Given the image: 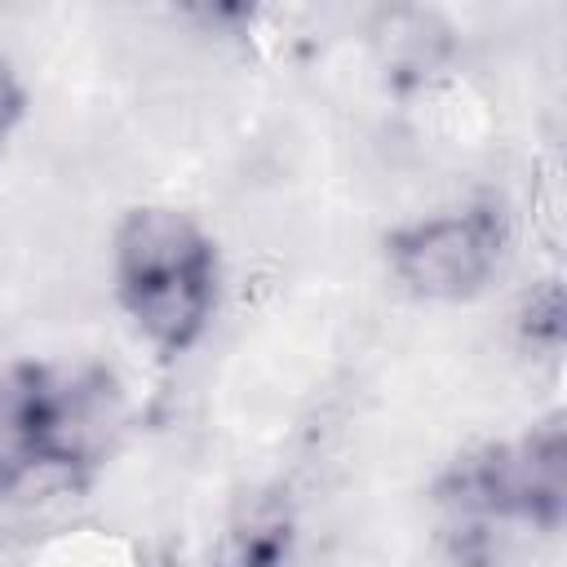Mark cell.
<instances>
[{
	"instance_id": "cell-1",
	"label": "cell",
	"mask_w": 567,
	"mask_h": 567,
	"mask_svg": "<svg viewBox=\"0 0 567 567\" xmlns=\"http://www.w3.org/2000/svg\"><path fill=\"white\" fill-rule=\"evenodd\" d=\"M430 501L447 567H509L523 540H554L567 518L563 412L456 452L434 474Z\"/></svg>"
},
{
	"instance_id": "cell-2",
	"label": "cell",
	"mask_w": 567,
	"mask_h": 567,
	"mask_svg": "<svg viewBox=\"0 0 567 567\" xmlns=\"http://www.w3.org/2000/svg\"><path fill=\"white\" fill-rule=\"evenodd\" d=\"M111 288L133 332L164 359L204 341L221 301L213 235L182 208H128L111 235Z\"/></svg>"
},
{
	"instance_id": "cell-3",
	"label": "cell",
	"mask_w": 567,
	"mask_h": 567,
	"mask_svg": "<svg viewBox=\"0 0 567 567\" xmlns=\"http://www.w3.org/2000/svg\"><path fill=\"white\" fill-rule=\"evenodd\" d=\"M97 403L93 390L49 363L0 372V496L75 487L93 465Z\"/></svg>"
},
{
	"instance_id": "cell-4",
	"label": "cell",
	"mask_w": 567,
	"mask_h": 567,
	"mask_svg": "<svg viewBox=\"0 0 567 567\" xmlns=\"http://www.w3.org/2000/svg\"><path fill=\"white\" fill-rule=\"evenodd\" d=\"M509 252V221L492 199L456 204L385 235V266L416 301H470L478 297Z\"/></svg>"
},
{
	"instance_id": "cell-5",
	"label": "cell",
	"mask_w": 567,
	"mask_h": 567,
	"mask_svg": "<svg viewBox=\"0 0 567 567\" xmlns=\"http://www.w3.org/2000/svg\"><path fill=\"white\" fill-rule=\"evenodd\" d=\"M301 540L297 505L284 487L248 492L221 523L208 567H292Z\"/></svg>"
},
{
	"instance_id": "cell-6",
	"label": "cell",
	"mask_w": 567,
	"mask_h": 567,
	"mask_svg": "<svg viewBox=\"0 0 567 567\" xmlns=\"http://www.w3.org/2000/svg\"><path fill=\"white\" fill-rule=\"evenodd\" d=\"M368 35L394 75H425L447 58L452 27L434 9H381Z\"/></svg>"
},
{
	"instance_id": "cell-7",
	"label": "cell",
	"mask_w": 567,
	"mask_h": 567,
	"mask_svg": "<svg viewBox=\"0 0 567 567\" xmlns=\"http://www.w3.org/2000/svg\"><path fill=\"white\" fill-rule=\"evenodd\" d=\"M514 328H518V341L527 354H540V359H558L563 354V341H567V301H563V284L558 279H540L518 315H514Z\"/></svg>"
},
{
	"instance_id": "cell-8",
	"label": "cell",
	"mask_w": 567,
	"mask_h": 567,
	"mask_svg": "<svg viewBox=\"0 0 567 567\" xmlns=\"http://www.w3.org/2000/svg\"><path fill=\"white\" fill-rule=\"evenodd\" d=\"M22 115H27V89L13 71V62L0 53V151L13 137V128L22 124Z\"/></svg>"
}]
</instances>
